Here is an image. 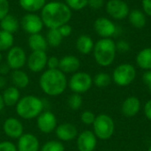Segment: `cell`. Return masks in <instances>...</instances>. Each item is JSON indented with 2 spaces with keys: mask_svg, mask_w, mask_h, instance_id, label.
<instances>
[{
  "mask_svg": "<svg viewBox=\"0 0 151 151\" xmlns=\"http://www.w3.org/2000/svg\"><path fill=\"white\" fill-rule=\"evenodd\" d=\"M41 19L43 25L49 29L59 28L67 24L72 19V10L65 4L59 1H51L41 10Z\"/></svg>",
  "mask_w": 151,
  "mask_h": 151,
  "instance_id": "1",
  "label": "cell"
},
{
  "mask_svg": "<svg viewBox=\"0 0 151 151\" xmlns=\"http://www.w3.org/2000/svg\"><path fill=\"white\" fill-rule=\"evenodd\" d=\"M39 86L46 95L58 96L65 91L68 86V81L65 73L59 69H48L40 76Z\"/></svg>",
  "mask_w": 151,
  "mask_h": 151,
  "instance_id": "2",
  "label": "cell"
},
{
  "mask_svg": "<svg viewBox=\"0 0 151 151\" xmlns=\"http://www.w3.org/2000/svg\"><path fill=\"white\" fill-rule=\"evenodd\" d=\"M44 104L41 98L34 95L21 97L16 104V113L23 119H36L43 111Z\"/></svg>",
  "mask_w": 151,
  "mask_h": 151,
  "instance_id": "3",
  "label": "cell"
},
{
  "mask_svg": "<svg viewBox=\"0 0 151 151\" xmlns=\"http://www.w3.org/2000/svg\"><path fill=\"white\" fill-rule=\"evenodd\" d=\"M116 42L111 38H102L94 46L93 53L96 62L104 67L111 65L116 57Z\"/></svg>",
  "mask_w": 151,
  "mask_h": 151,
  "instance_id": "4",
  "label": "cell"
},
{
  "mask_svg": "<svg viewBox=\"0 0 151 151\" xmlns=\"http://www.w3.org/2000/svg\"><path fill=\"white\" fill-rule=\"evenodd\" d=\"M93 126V132L97 139L107 141L111 138L115 130V123L108 114H99L96 117Z\"/></svg>",
  "mask_w": 151,
  "mask_h": 151,
  "instance_id": "5",
  "label": "cell"
},
{
  "mask_svg": "<svg viewBox=\"0 0 151 151\" xmlns=\"http://www.w3.org/2000/svg\"><path fill=\"white\" fill-rule=\"evenodd\" d=\"M136 77V70L131 64H121L118 65L113 73L111 79L119 87H127L130 85Z\"/></svg>",
  "mask_w": 151,
  "mask_h": 151,
  "instance_id": "6",
  "label": "cell"
},
{
  "mask_svg": "<svg viewBox=\"0 0 151 151\" xmlns=\"http://www.w3.org/2000/svg\"><path fill=\"white\" fill-rule=\"evenodd\" d=\"M93 85V79L88 73L76 72L73 73L68 81V87L73 92L77 94H83L88 92Z\"/></svg>",
  "mask_w": 151,
  "mask_h": 151,
  "instance_id": "7",
  "label": "cell"
},
{
  "mask_svg": "<svg viewBox=\"0 0 151 151\" xmlns=\"http://www.w3.org/2000/svg\"><path fill=\"white\" fill-rule=\"evenodd\" d=\"M27 59L25 50L19 46H12L7 52L6 63L12 71L21 69L27 64Z\"/></svg>",
  "mask_w": 151,
  "mask_h": 151,
  "instance_id": "8",
  "label": "cell"
},
{
  "mask_svg": "<svg viewBox=\"0 0 151 151\" xmlns=\"http://www.w3.org/2000/svg\"><path fill=\"white\" fill-rule=\"evenodd\" d=\"M20 26L26 33L29 35H34L40 33L42 30L44 25L42 23L41 16L35 13L28 12L22 17Z\"/></svg>",
  "mask_w": 151,
  "mask_h": 151,
  "instance_id": "9",
  "label": "cell"
},
{
  "mask_svg": "<svg viewBox=\"0 0 151 151\" xmlns=\"http://www.w3.org/2000/svg\"><path fill=\"white\" fill-rule=\"evenodd\" d=\"M36 119L37 127L42 134H50L54 132L58 127L57 117L50 111H42Z\"/></svg>",
  "mask_w": 151,
  "mask_h": 151,
  "instance_id": "10",
  "label": "cell"
},
{
  "mask_svg": "<svg viewBox=\"0 0 151 151\" xmlns=\"http://www.w3.org/2000/svg\"><path fill=\"white\" fill-rule=\"evenodd\" d=\"M106 12L115 19H123L128 16L130 9L123 0H109L106 4Z\"/></svg>",
  "mask_w": 151,
  "mask_h": 151,
  "instance_id": "11",
  "label": "cell"
},
{
  "mask_svg": "<svg viewBox=\"0 0 151 151\" xmlns=\"http://www.w3.org/2000/svg\"><path fill=\"white\" fill-rule=\"evenodd\" d=\"M94 29L102 38H111L117 32L116 25L110 19L104 17H100L95 20Z\"/></svg>",
  "mask_w": 151,
  "mask_h": 151,
  "instance_id": "12",
  "label": "cell"
},
{
  "mask_svg": "<svg viewBox=\"0 0 151 151\" xmlns=\"http://www.w3.org/2000/svg\"><path fill=\"white\" fill-rule=\"evenodd\" d=\"M3 131L6 136L12 140H18L24 134V126L16 118L10 117L3 124Z\"/></svg>",
  "mask_w": 151,
  "mask_h": 151,
  "instance_id": "13",
  "label": "cell"
},
{
  "mask_svg": "<svg viewBox=\"0 0 151 151\" xmlns=\"http://www.w3.org/2000/svg\"><path fill=\"white\" fill-rule=\"evenodd\" d=\"M77 149L79 151H94L97 145V138L94 132L85 130L77 136Z\"/></svg>",
  "mask_w": 151,
  "mask_h": 151,
  "instance_id": "14",
  "label": "cell"
},
{
  "mask_svg": "<svg viewBox=\"0 0 151 151\" xmlns=\"http://www.w3.org/2000/svg\"><path fill=\"white\" fill-rule=\"evenodd\" d=\"M47 60L46 51H32L27 59V65L31 72L40 73L47 66Z\"/></svg>",
  "mask_w": 151,
  "mask_h": 151,
  "instance_id": "15",
  "label": "cell"
},
{
  "mask_svg": "<svg viewBox=\"0 0 151 151\" xmlns=\"http://www.w3.org/2000/svg\"><path fill=\"white\" fill-rule=\"evenodd\" d=\"M16 147L18 151H40V142L35 134L27 133L18 139Z\"/></svg>",
  "mask_w": 151,
  "mask_h": 151,
  "instance_id": "16",
  "label": "cell"
},
{
  "mask_svg": "<svg viewBox=\"0 0 151 151\" xmlns=\"http://www.w3.org/2000/svg\"><path fill=\"white\" fill-rule=\"evenodd\" d=\"M56 135L60 142H70L77 138L78 129L72 123H62L58 125L55 130Z\"/></svg>",
  "mask_w": 151,
  "mask_h": 151,
  "instance_id": "17",
  "label": "cell"
},
{
  "mask_svg": "<svg viewBox=\"0 0 151 151\" xmlns=\"http://www.w3.org/2000/svg\"><path fill=\"white\" fill-rule=\"evenodd\" d=\"M141 110V101L136 96H129L126 98L121 105L122 114L127 118L136 116Z\"/></svg>",
  "mask_w": 151,
  "mask_h": 151,
  "instance_id": "18",
  "label": "cell"
},
{
  "mask_svg": "<svg viewBox=\"0 0 151 151\" xmlns=\"http://www.w3.org/2000/svg\"><path fill=\"white\" fill-rule=\"evenodd\" d=\"M81 66L80 59L73 55H66L59 59L58 69L64 73H74Z\"/></svg>",
  "mask_w": 151,
  "mask_h": 151,
  "instance_id": "19",
  "label": "cell"
},
{
  "mask_svg": "<svg viewBox=\"0 0 151 151\" xmlns=\"http://www.w3.org/2000/svg\"><path fill=\"white\" fill-rule=\"evenodd\" d=\"M2 96L5 106L8 107H12L14 105L16 106V104L20 99V92L18 88L14 86H11L4 89Z\"/></svg>",
  "mask_w": 151,
  "mask_h": 151,
  "instance_id": "20",
  "label": "cell"
},
{
  "mask_svg": "<svg viewBox=\"0 0 151 151\" xmlns=\"http://www.w3.org/2000/svg\"><path fill=\"white\" fill-rule=\"evenodd\" d=\"M27 43L32 51H46L49 46L46 38L40 33L30 35L27 40Z\"/></svg>",
  "mask_w": 151,
  "mask_h": 151,
  "instance_id": "21",
  "label": "cell"
},
{
  "mask_svg": "<svg viewBox=\"0 0 151 151\" xmlns=\"http://www.w3.org/2000/svg\"><path fill=\"white\" fill-rule=\"evenodd\" d=\"M75 46H76L77 50L81 54L88 55L93 51L95 43L90 36L87 35H81L77 38Z\"/></svg>",
  "mask_w": 151,
  "mask_h": 151,
  "instance_id": "22",
  "label": "cell"
},
{
  "mask_svg": "<svg viewBox=\"0 0 151 151\" xmlns=\"http://www.w3.org/2000/svg\"><path fill=\"white\" fill-rule=\"evenodd\" d=\"M11 81L13 86L19 89L26 88L29 84V77L27 73L21 69L13 70L11 73Z\"/></svg>",
  "mask_w": 151,
  "mask_h": 151,
  "instance_id": "23",
  "label": "cell"
},
{
  "mask_svg": "<svg viewBox=\"0 0 151 151\" xmlns=\"http://www.w3.org/2000/svg\"><path fill=\"white\" fill-rule=\"evenodd\" d=\"M0 27L2 30L13 35V33L19 30L20 27V21L15 16L12 14H7L0 20Z\"/></svg>",
  "mask_w": 151,
  "mask_h": 151,
  "instance_id": "24",
  "label": "cell"
},
{
  "mask_svg": "<svg viewBox=\"0 0 151 151\" xmlns=\"http://www.w3.org/2000/svg\"><path fill=\"white\" fill-rule=\"evenodd\" d=\"M127 17H128L129 23L135 28L142 29L146 25L147 19H146V14L143 12V11L138 9L132 10Z\"/></svg>",
  "mask_w": 151,
  "mask_h": 151,
  "instance_id": "25",
  "label": "cell"
},
{
  "mask_svg": "<svg viewBox=\"0 0 151 151\" xmlns=\"http://www.w3.org/2000/svg\"><path fill=\"white\" fill-rule=\"evenodd\" d=\"M136 64L143 70H151V48H145L137 54Z\"/></svg>",
  "mask_w": 151,
  "mask_h": 151,
  "instance_id": "26",
  "label": "cell"
},
{
  "mask_svg": "<svg viewBox=\"0 0 151 151\" xmlns=\"http://www.w3.org/2000/svg\"><path fill=\"white\" fill-rule=\"evenodd\" d=\"M19 4L26 12L35 13L42 9L46 4V0H19Z\"/></svg>",
  "mask_w": 151,
  "mask_h": 151,
  "instance_id": "27",
  "label": "cell"
},
{
  "mask_svg": "<svg viewBox=\"0 0 151 151\" xmlns=\"http://www.w3.org/2000/svg\"><path fill=\"white\" fill-rule=\"evenodd\" d=\"M45 38L48 42V45L51 47H58L62 43L64 37L60 34L58 28H52V29H49Z\"/></svg>",
  "mask_w": 151,
  "mask_h": 151,
  "instance_id": "28",
  "label": "cell"
},
{
  "mask_svg": "<svg viewBox=\"0 0 151 151\" xmlns=\"http://www.w3.org/2000/svg\"><path fill=\"white\" fill-rule=\"evenodd\" d=\"M14 42L13 35L4 30H0V52L9 50Z\"/></svg>",
  "mask_w": 151,
  "mask_h": 151,
  "instance_id": "29",
  "label": "cell"
},
{
  "mask_svg": "<svg viewBox=\"0 0 151 151\" xmlns=\"http://www.w3.org/2000/svg\"><path fill=\"white\" fill-rule=\"evenodd\" d=\"M111 81H112V79L108 73H98L93 78V84H95L99 88H104L111 84Z\"/></svg>",
  "mask_w": 151,
  "mask_h": 151,
  "instance_id": "30",
  "label": "cell"
},
{
  "mask_svg": "<svg viewBox=\"0 0 151 151\" xmlns=\"http://www.w3.org/2000/svg\"><path fill=\"white\" fill-rule=\"evenodd\" d=\"M40 151H65V148L62 142L51 140L46 142L40 149Z\"/></svg>",
  "mask_w": 151,
  "mask_h": 151,
  "instance_id": "31",
  "label": "cell"
},
{
  "mask_svg": "<svg viewBox=\"0 0 151 151\" xmlns=\"http://www.w3.org/2000/svg\"><path fill=\"white\" fill-rule=\"evenodd\" d=\"M83 104L82 96L80 94L73 93L67 99V105L73 111H78L81 109Z\"/></svg>",
  "mask_w": 151,
  "mask_h": 151,
  "instance_id": "32",
  "label": "cell"
},
{
  "mask_svg": "<svg viewBox=\"0 0 151 151\" xmlns=\"http://www.w3.org/2000/svg\"><path fill=\"white\" fill-rule=\"evenodd\" d=\"M65 4L74 11H81L88 6V0H65Z\"/></svg>",
  "mask_w": 151,
  "mask_h": 151,
  "instance_id": "33",
  "label": "cell"
},
{
  "mask_svg": "<svg viewBox=\"0 0 151 151\" xmlns=\"http://www.w3.org/2000/svg\"><path fill=\"white\" fill-rule=\"evenodd\" d=\"M96 115L94 112L90 111H85L81 115V122L86 126H92L96 119Z\"/></svg>",
  "mask_w": 151,
  "mask_h": 151,
  "instance_id": "34",
  "label": "cell"
},
{
  "mask_svg": "<svg viewBox=\"0 0 151 151\" xmlns=\"http://www.w3.org/2000/svg\"><path fill=\"white\" fill-rule=\"evenodd\" d=\"M10 4L8 0H0V20L9 14Z\"/></svg>",
  "mask_w": 151,
  "mask_h": 151,
  "instance_id": "35",
  "label": "cell"
},
{
  "mask_svg": "<svg viewBox=\"0 0 151 151\" xmlns=\"http://www.w3.org/2000/svg\"><path fill=\"white\" fill-rule=\"evenodd\" d=\"M0 151H18L16 145L10 141H3L0 142Z\"/></svg>",
  "mask_w": 151,
  "mask_h": 151,
  "instance_id": "36",
  "label": "cell"
},
{
  "mask_svg": "<svg viewBox=\"0 0 151 151\" xmlns=\"http://www.w3.org/2000/svg\"><path fill=\"white\" fill-rule=\"evenodd\" d=\"M116 49L117 51H119L121 53H126L130 50V44L126 40H119L116 43Z\"/></svg>",
  "mask_w": 151,
  "mask_h": 151,
  "instance_id": "37",
  "label": "cell"
},
{
  "mask_svg": "<svg viewBox=\"0 0 151 151\" xmlns=\"http://www.w3.org/2000/svg\"><path fill=\"white\" fill-rule=\"evenodd\" d=\"M59 59L57 57H50L47 60V67L48 69H58Z\"/></svg>",
  "mask_w": 151,
  "mask_h": 151,
  "instance_id": "38",
  "label": "cell"
},
{
  "mask_svg": "<svg viewBox=\"0 0 151 151\" xmlns=\"http://www.w3.org/2000/svg\"><path fill=\"white\" fill-rule=\"evenodd\" d=\"M104 0H88V5L94 10H99L104 6Z\"/></svg>",
  "mask_w": 151,
  "mask_h": 151,
  "instance_id": "39",
  "label": "cell"
},
{
  "mask_svg": "<svg viewBox=\"0 0 151 151\" xmlns=\"http://www.w3.org/2000/svg\"><path fill=\"white\" fill-rule=\"evenodd\" d=\"M58 30H59V32H60V34L62 35V36L65 38V37H68L71 34H72V31H73V29H72V27L67 23V24H65V25H63V26H61L59 28H58Z\"/></svg>",
  "mask_w": 151,
  "mask_h": 151,
  "instance_id": "40",
  "label": "cell"
},
{
  "mask_svg": "<svg viewBox=\"0 0 151 151\" xmlns=\"http://www.w3.org/2000/svg\"><path fill=\"white\" fill-rule=\"evenodd\" d=\"M143 12L151 17V0H142V2Z\"/></svg>",
  "mask_w": 151,
  "mask_h": 151,
  "instance_id": "41",
  "label": "cell"
},
{
  "mask_svg": "<svg viewBox=\"0 0 151 151\" xmlns=\"http://www.w3.org/2000/svg\"><path fill=\"white\" fill-rule=\"evenodd\" d=\"M142 81L144 82L145 85H147L148 88L150 89L151 92V70L150 71H146L143 75H142Z\"/></svg>",
  "mask_w": 151,
  "mask_h": 151,
  "instance_id": "42",
  "label": "cell"
},
{
  "mask_svg": "<svg viewBox=\"0 0 151 151\" xmlns=\"http://www.w3.org/2000/svg\"><path fill=\"white\" fill-rule=\"evenodd\" d=\"M144 114L146 118L151 121V99H150L144 105Z\"/></svg>",
  "mask_w": 151,
  "mask_h": 151,
  "instance_id": "43",
  "label": "cell"
},
{
  "mask_svg": "<svg viewBox=\"0 0 151 151\" xmlns=\"http://www.w3.org/2000/svg\"><path fill=\"white\" fill-rule=\"evenodd\" d=\"M11 70L12 69L7 65V63H5V64H0V75L5 76V75H7L11 72Z\"/></svg>",
  "mask_w": 151,
  "mask_h": 151,
  "instance_id": "44",
  "label": "cell"
},
{
  "mask_svg": "<svg viewBox=\"0 0 151 151\" xmlns=\"http://www.w3.org/2000/svg\"><path fill=\"white\" fill-rule=\"evenodd\" d=\"M7 85V80L5 76L0 75V89H4Z\"/></svg>",
  "mask_w": 151,
  "mask_h": 151,
  "instance_id": "45",
  "label": "cell"
},
{
  "mask_svg": "<svg viewBox=\"0 0 151 151\" xmlns=\"http://www.w3.org/2000/svg\"><path fill=\"white\" fill-rule=\"evenodd\" d=\"M4 100H3V96H2V94H0V111L4 109Z\"/></svg>",
  "mask_w": 151,
  "mask_h": 151,
  "instance_id": "46",
  "label": "cell"
},
{
  "mask_svg": "<svg viewBox=\"0 0 151 151\" xmlns=\"http://www.w3.org/2000/svg\"><path fill=\"white\" fill-rule=\"evenodd\" d=\"M1 61H2V54L0 52V64H1Z\"/></svg>",
  "mask_w": 151,
  "mask_h": 151,
  "instance_id": "47",
  "label": "cell"
},
{
  "mask_svg": "<svg viewBox=\"0 0 151 151\" xmlns=\"http://www.w3.org/2000/svg\"><path fill=\"white\" fill-rule=\"evenodd\" d=\"M148 151H151V145L149 147V150H148Z\"/></svg>",
  "mask_w": 151,
  "mask_h": 151,
  "instance_id": "48",
  "label": "cell"
}]
</instances>
